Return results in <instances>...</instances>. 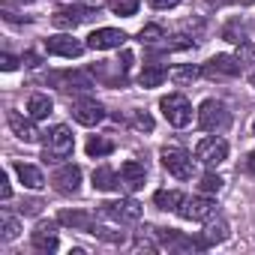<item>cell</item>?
<instances>
[{
  "instance_id": "obj_33",
  "label": "cell",
  "mask_w": 255,
  "mask_h": 255,
  "mask_svg": "<svg viewBox=\"0 0 255 255\" xmlns=\"http://www.w3.org/2000/svg\"><path fill=\"white\" fill-rule=\"evenodd\" d=\"M0 198H3V201L12 198V186H9V174H6V171L0 174Z\"/></svg>"
},
{
  "instance_id": "obj_40",
  "label": "cell",
  "mask_w": 255,
  "mask_h": 255,
  "mask_svg": "<svg viewBox=\"0 0 255 255\" xmlns=\"http://www.w3.org/2000/svg\"><path fill=\"white\" fill-rule=\"evenodd\" d=\"M3 3H18V6H30L33 0H3Z\"/></svg>"
},
{
  "instance_id": "obj_10",
  "label": "cell",
  "mask_w": 255,
  "mask_h": 255,
  "mask_svg": "<svg viewBox=\"0 0 255 255\" xmlns=\"http://www.w3.org/2000/svg\"><path fill=\"white\" fill-rule=\"evenodd\" d=\"M51 183H54V189L63 192V195H75L78 186H81V168L72 165V162H60L57 171L51 174Z\"/></svg>"
},
{
  "instance_id": "obj_6",
  "label": "cell",
  "mask_w": 255,
  "mask_h": 255,
  "mask_svg": "<svg viewBox=\"0 0 255 255\" xmlns=\"http://www.w3.org/2000/svg\"><path fill=\"white\" fill-rule=\"evenodd\" d=\"M216 201L207 198L204 192L201 195H192V198H183V204L177 207V216L186 219V222H207L210 216H216Z\"/></svg>"
},
{
  "instance_id": "obj_8",
  "label": "cell",
  "mask_w": 255,
  "mask_h": 255,
  "mask_svg": "<svg viewBox=\"0 0 255 255\" xmlns=\"http://www.w3.org/2000/svg\"><path fill=\"white\" fill-rule=\"evenodd\" d=\"M195 159L198 162H204V165H219V162H225L228 159V141L225 138H216V135H210V138H201L198 144H195Z\"/></svg>"
},
{
  "instance_id": "obj_2",
  "label": "cell",
  "mask_w": 255,
  "mask_h": 255,
  "mask_svg": "<svg viewBox=\"0 0 255 255\" xmlns=\"http://www.w3.org/2000/svg\"><path fill=\"white\" fill-rule=\"evenodd\" d=\"M195 117H198V126H201L204 132H222L225 126L231 123V114H228V108H225L222 99H204L198 105Z\"/></svg>"
},
{
  "instance_id": "obj_31",
  "label": "cell",
  "mask_w": 255,
  "mask_h": 255,
  "mask_svg": "<svg viewBox=\"0 0 255 255\" xmlns=\"http://www.w3.org/2000/svg\"><path fill=\"white\" fill-rule=\"evenodd\" d=\"M132 126H135L138 132H150V129H153V117L144 114V111H138V114L132 117Z\"/></svg>"
},
{
  "instance_id": "obj_26",
  "label": "cell",
  "mask_w": 255,
  "mask_h": 255,
  "mask_svg": "<svg viewBox=\"0 0 255 255\" xmlns=\"http://www.w3.org/2000/svg\"><path fill=\"white\" fill-rule=\"evenodd\" d=\"M153 204H156L159 210H174V213H177V207L183 204V195H180L177 189H159V192L153 195Z\"/></svg>"
},
{
  "instance_id": "obj_13",
  "label": "cell",
  "mask_w": 255,
  "mask_h": 255,
  "mask_svg": "<svg viewBox=\"0 0 255 255\" xmlns=\"http://www.w3.org/2000/svg\"><path fill=\"white\" fill-rule=\"evenodd\" d=\"M87 45H81L78 39H72L69 33H57V36H48L45 39V51L48 54H57V57H81V51H84Z\"/></svg>"
},
{
  "instance_id": "obj_37",
  "label": "cell",
  "mask_w": 255,
  "mask_h": 255,
  "mask_svg": "<svg viewBox=\"0 0 255 255\" xmlns=\"http://www.w3.org/2000/svg\"><path fill=\"white\" fill-rule=\"evenodd\" d=\"M72 3H81V6H93V9H99L105 0H72Z\"/></svg>"
},
{
  "instance_id": "obj_36",
  "label": "cell",
  "mask_w": 255,
  "mask_h": 255,
  "mask_svg": "<svg viewBox=\"0 0 255 255\" xmlns=\"http://www.w3.org/2000/svg\"><path fill=\"white\" fill-rule=\"evenodd\" d=\"M147 3H150L153 9H174L180 0H147Z\"/></svg>"
},
{
  "instance_id": "obj_41",
  "label": "cell",
  "mask_w": 255,
  "mask_h": 255,
  "mask_svg": "<svg viewBox=\"0 0 255 255\" xmlns=\"http://www.w3.org/2000/svg\"><path fill=\"white\" fill-rule=\"evenodd\" d=\"M249 84H252V87H255V72H252V75H249Z\"/></svg>"
},
{
  "instance_id": "obj_16",
  "label": "cell",
  "mask_w": 255,
  "mask_h": 255,
  "mask_svg": "<svg viewBox=\"0 0 255 255\" xmlns=\"http://www.w3.org/2000/svg\"><path fill=\"white\" fill-rule=\"evenodd\" d=\"M144 180H147L144 162H138V159H126V162L120 165V183L129 189V192H138V189L144 186Z\"/></svg>"
},
{
  "instance_id": "obj_21",
  "label": "cell",
  "mask_w": 255,
  "mask_h": 255,
  "mask_svg": "<svg viewBox=\"0 0 255 255\" xmlns=\"http://www.w3.org/2000/svg\"><path fill=\"white\" fill-rule=\"evenodd\" d=\"M15 174H18V180H21L27 189H42V186H45V177H42V171H39L36 165L15 162Z\"/></svg>"
},
{
  "instance_id": "obj_12",
  "label": "cell",
  "mask_w": 255,
  "mask_h": 255,
  "mask_svg": "<svg viewBox=\"0 0 255 255\" xmlns=\"http://www.w3.org/2000/svg\"><path fill=\"white\" fill-rule=\"evenodd\" d=\"M6 123H9V129H12V135L18 138V141H24V144H36L39 141V129H36V123H33V117L27 114H18V111H9L6 114Z\"/></svg>"
},
{
  "instance_id": "obj_15",
  "label": "cell",
  "mask_w": 255,
  "mask_h": 255,
  "mask_svg": "<svg viewBox=\"0 0 255 255\" xmlns=\"http://www.w3.org/2000/svg\"><path fill=\"white\" fill-rule=\"evenodd\" d=\"M93 15H96L93 6H84V9H57V12L51 15V21H54V27H60V30H75L78 24L90 21Z\"/></svg>"
},
{
  "instance_id": "obj_19",
  "label": "cell",
  "mask_w": 255,
  "mask_h": 255,
  "mask_svg": "<svg viewBox=\"0 0 255 255\" xmlns=\"http://www.w3.org/2000/svg\"><path fill=\"white\" fill-rule=\"evenodd\" d=\"M93 189H99V192H114V189H120V174H117L111 165H99V168L93 171Z\"/></svg>"
},
{
  "instance_id": "obj_25",
  "label": "cell",
  "mask_w": 255,
  "mask_h": 255,
  "mask_svg": "<svg viewBox=\"0 0 255 255\" xmlns=\"http://www.w3.org/2000/svg\"><path fill=\"white\" fill-rule=\"evenodd\" d=\"M198 75H201V69H198V66H192V63H183V66H174V69H168V78H171L174 84H180V87L192 84Z\"/></svg>"
},
{
  "instance_id": "obj_11",
  "label": "cell",
  "mask_w": 255,
  "mask_h": 255,
  "mask_svg": "<svg viewBox=\"0 0 255 255\" xmlns=\"http://www.w3.org/2000/svg\"><path fill=\"white\" fill-rule=\"evenodd\" d=\"M126 42V33L117 30V27H99L87 36V48L90 51H111V48H123Z\"/></svg>"
},
{
  "instance_id": "obj_4",
  "label": "cell",
  "mask_w": 255,
  "mask_h": 255,
  "mask_svg": "<svg viewBox=\"0 0 255 255\" xmlns=\"http://www.w3.org/2000/svg\"><path fill=\"white\" fill-rule=\"evenodd\" d=\"M99 213L117 225H129V222H138L141 219V204L135 198H120V201H105L99 204Z\"/></svg>"
},
{
  "instance_id": "obj_29",
  "label": "cell",
  "mask_w": 255,
  "mask_h": 255,
  "mask_svg": "<svg viewBox=\"0 0 255 255\" xmlns=\"http://www.w3.org/2000/svg\"><path fill=\"white\" fill-rule=\"evenodd\" d=\"M111 12L114 15H123V18H129L138 12V0H111Z\"/></svg>"
},
{
  "instance_id": "obj_35",
  "label": "cell",
  "mask_w": 255,
  "mask_h": 255,
  "mask_svg": "<svg viewBox=\"0 0 255 255\" xmlns=\"http://www.w3.org/2000/svg\"><path fill=\"white\" fill-rule=\"evenodd\" d=\"M0 66H3V72H12V69H18V57L3 54V57H0Z\"/></svg>"
},
{
  "instance_id": "obj_39",
  "label": "cell",
  "mask_w": 255,
  "mask_h": 255,
  "mask_svg": "<svg viewBox=\"0 0 255 255\" xmlns=\"http://www.w3.org/2000/svg\"><path fill=\"white\" fill-rule=\"evenodd\" d=\"M246 171H252V174H255V150L246 156Z\"/></svg>"
},
{
  "instance_id": "obj_23",
  "label": "cell",
  "mask_w": 255,
  "mask_h": 255,
  "mask_svg": "<svg viewBox=\"0 0 255 255\" xmlns=\"http://www.w3.org/2000/svg\"><path fill=\"white\" fill-rule=\"evenodd\" d=\"M18 234H21V222H18V216L9 213V210H0V240H3V243H12Z\"/></svg>"
},
{
  "instance_id": "obj_18",
  "label": "cell",
  "mask_w": 255,
  "mask_h": 255,
  "mask_svg": "<svg viewBox=\"0 0 255 255\" xmlns=\"http://www.w3.org/2000/svg\"><path fill=\"white\" fill-rule=\"evenodd\" d=\"M198 240L204 243V249H207V246H216V243H222V240H228V222H225V219H219V216H216V219L210 216Z\"/></svg>"
},
{
  "instance_id": "obj_17",
  "label": "cell",
  "mask_w": 255,
  "mask_h": 255,
  "mask_svg": "<svg viewBox=\"0 0 255 255\" xmlns=\"http://www.w3.org/2000/svg\"><path fill=\"white\" fill-rule=\"evenodd\" d=\"M54 81L60 84V90H75V93H87L93 87V75L90 72H60L54 75Z\"/></svg>"
},
{
  "instance_id": "obj_20",
  "label": "cell",
  "mask_w": 255,
  "mask_h": 255,
  "mask_svg": "<svg viewBox=\"0 0 255 255\" xmlns=\"http://www.w3.org/2000/svg\"><path fill=\"white\" fill-rule=\"evenodd\" d=\"M57 222H63V225H69L75 231H93V225H96V219L90 213H84V210H63L57 216Z\"/></svg>"
},
{
  "instance_id": "obj_38",
  "label": "cell",
  "mask_w": 255,
  "mask_h": 255,
  "mask_svg": "<svg viewBox=\"0 0 255 255\" xmlns=\"http://www.w3.org/2000/svg\"><path fill=\"white\" fill-rule=\"evenodd\" d=\"M24 60H27V66H39V57H36L33 51H27V54L21 57V63H24Z\"/></svg>"
},
{
  "instance_id": "obj_34",
  "label": "cell",
  "mask_w": 255,
  "mask_h": 255,
  "mask_svg": "<svg viewBox=\"0 0 255 255\" xmlns=\"http://www.w3.org/2000/svg\"><path fill=\"white\" fill-rule=\"evenodd\" d=\"M237 57H240L243 63H249V60H255V45H249V42H243V45H240V51H237Z\"/></svg>"
},
{
  "instance_id": "obj_30",
  "label": "cell",
  "mask_w": 255,
  "mask_h": 255,
  "mask_svg": "<svg viewBox=\"0 0 255 255\" xmlns=\"http://www.w3.org/2000/svg\"><path fill=\"white\" fill-rule=\"evenodd\" d=\"M198 189H201L204 195H216V192L222 189V177H219V174H204L201 183H198Z\"/></svg>"
},
{
  "instance_id": "obj_9",
  "label": "cell",
  "mask_w": 255,
  "mask_h": 255,
  "mask_svg": "<svg viewBox=\"0 0 255 255\" xmlns=\"http://www.w3.org/2000/svg\"><path fill=\"white\" fill-rule=\"evenodd\" d=\"M30 243H33L36 252H45V255L57 252V246H60V240H57V222H51V219L36 222V228L30 231Z\"/></svg>"
},
{
  "instance_id": "obj_1",
  "label": "cell",
  "mask_w": 255,
  "mask_h": 255,
  "mask_svg": "<svg viewBox=\"0 0 255 255\" xmlns=\"http://www.w3.org/2000/svg\"><path fill=\"white\" fill-rule=\"evenodd\" d=\"M72 147H75V135H72V129H69V126H63V123H57V126H51V129L45 132L42 159L51 162V165H60L63 159L72 156Z\"/></svg>"
},
{
  "instance_id": "obj_28",
  "label": "cell",
  "mask_w": 255,
  "mask_h": 255,
  "mask_svg": "<svg viewBox=\"0 0 255 255\" xmlns=\"http://www.w3.org/2000/svg\"><path fill=\"white\" fill-rule=\"evenodd\" d=\"M162 39H165V30H162L159 24H147V27L138 30V42H141V45H159Z\"/></svg>"
},
{
  "instance_id": "obj_22",
  "label": "cell",
  "mask_w": 255,
  "mask_h": 255,
  "mask_svg": "<svg viewBox=\"0 0 255 255\" xmlns=\"http://www.w3.org/2000/svg\"><path fill=\"white\" fill-rule=\"evenodd\" d=\"M51 108H54V102H51L48 93H33V96L27 99V114H30L33 120H45V117L51 114Z\"/></svg>"
},
{
  "instance_id": "obj_14",
  "label": "cell",
  "mask_w": 255,
  "mask_h": 255,
  "mask_svg": "<svg viewBox=\"0 0 255 255\" xmlns=\"http://www.w3.org/2000/svg\"><path fill=\"white\" fill-rule=\"evenodd\" d=\"M72 117L81 126H96L105 120V108L96 99H78V102H72Z\"/></svg>"
},
{
  "instance_id": "obj_27",
  "label": "cell",
  "mask_w": 255,
  "mask_h": 255,
  "mask_svg": "<svg viewBox=\"0 0 255 255\" xmlns=\"http://www.w3.org/2000/svg\"><path fill=\"white\" fill-rule=\"evenodd\" d=\"M111 150H114V141L105 138V135H93V138L87 141V156H90V159H102V156H108Z\"/></svg>"
},
{
  "instance_id": "obj_32",
  "label": "cell",
  "mask_w": 255,
  "mask_h": 255,
  "mask_svg": "<svg viewBox=\"0 0 255 255\" xmlns=\"http://www.w3.org/2000/svg\"><path fill=\"white\" fill-rule=\"evenodd\" d=\"M225 39H228V42L243 45V42H246V30H243V27H237V24H228V27H225Z\"/></svg>"
},
{
  "instance_id": "obj_42",
  "label": "cell",
  "mask_w": 255,
  "mask_h": 255,
  "mask_svg": "<svg viewBox=\"0 0 255 255\" xmlns=\"http://www.w3.org/2000/svg\"><path fill=\"white\" fill-rule=\"evenodd\" d=\"M252 135H255V123H252Z\"/></svg>"
},
{
  "instance_id": "obj_5",
  "label": "cell",
  "mask_w": 255,
  "mask_h": 255,
  "mask_svg": "<svg viewBox=\"0 0 255 255\" xmlns=\"http://www.w3.org/2000/svg\"><path fill=\"white\" fill-rule=\"evenodd\" d=\"M159 159H162V168L171 177H177V180H189L192 171H195V162H192V156L183 147H162Z\"/></svg>"
},
{
  "instance_id": "obj_3",
  "label": "cell",
  "mask_w": 255,
  "mask_h": 255,
  "mask_svg": "<svg viewBox=\"0 0 255 255\" xmlns=\"http://www.w3.org/2000/svg\"><path fill=\"white\" fill-rule=\"evenodd\" d=\"M159 111H162V117L174 126V129H183V126L192 123V105H189V99H186L183 93H168V96H162V99H159Z\"/></svg>"
},
{
  "instance_id": "obj_7",
  "label": "cell",
  "mask_w": 255,
  "mask_h": 255,
  "mask_svg": "<svg viewBox=\"0 0 255 255\" xmlns=\"http://www.w3.org/2000/svg\"><path fill=\"white\" fill-rule=\"evenodd\" d=\"M240 66H243V60H240V57H231V54H216V57H210V60L204 63L201 75L216 78V81H222V78H237V75H240Z\"/></svg>"
},
{
  "instance_id": "obj_24",
  "label": "cell",
  "mask_w": 255,
  "mask_h": 255,
  "mask_svg": "<svg viewBox=\"0 0 255 255\" xmlns=\"http://www.w3.org/2000/svg\"><path fill=\"white\" fill-rule=\"evenodd\" d=\"M165 78H168V69H162V66H156V63H147V66L141 69V75H138V84H141V87H159Z\"/></svg>"
}]
</instances>
